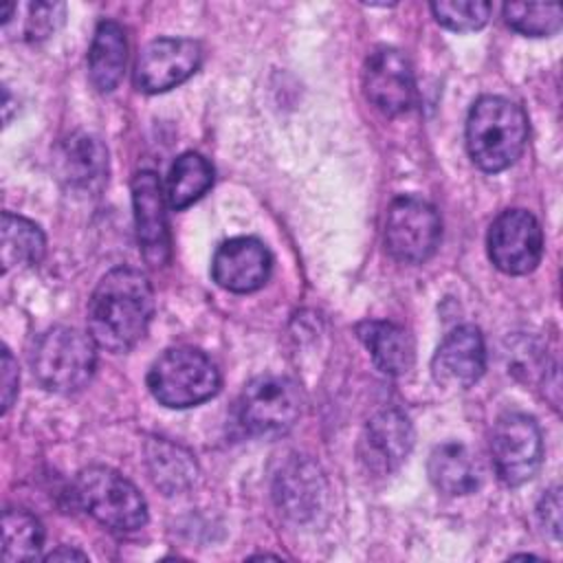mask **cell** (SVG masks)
<instances>
[{
  "label": "cell",
  "mask_w": 563,
  "mask_h": 563,
  "mask_svg": "<svg viewBox=\"0 0 563 563\" xmlns=\"http://www.w3.org/2000/svg\"><path fill=\"white\" fill-rule=\"evenodd\" d=\"M154 314L150 279L130 266L106 273L88 301V334L108 352L132 350L147 332Z\"/></svg>",
  "instance_id": "cell-1"
},
{
  "label": "cell",
  "mask_w": 563,
  "mask_h": 563,
  "mask_svg": "<svg viewBox=\"0 0 563 563\" xmlns=\"http://www.w3.org/2000/svg\"><path fill=\"white\" fill-rule=\"evenodd\" d=\"M44 543V528L35 515L7 508L2 515V556L7 563L33 561Z\"/></svg>",
  "instance_id": "cell-24"
},
{
  "label": "cell",
  "mask_w": 563,
  "mask_h": 563,
  "mask_svg": "<svg viewBox=\"0 0 563 563\" xmlns=\"http://www.w3.org/2000/svg\"><path fill=\"white\" fill-rule=\"evenodd\" d=\"M59 559H79V561H86L88 556H86L84 552H79V550H68V548H59V550H55V552H51V554L46 556V561H59Z\"/></svg>",
  "instance_id": "cell-30"
},
{
  "label": "cell",
  "mask_w": 563,
  "mask_h": 563,
  "mask_svg": "<svg viewBox=\"0 0 563 563\" xmlns=\"http://www.w3.org/2000/svg\"><path fill=\"white\" fill-rule=\"evenodd\" d=\"M490 262L506 275H526L537 268L543 255L539 220L526 209L501 211L486 238Z\"/></svg>",
  "instance_id": "cell-9"
},
{
  "label": "cell",
  "mask_w": 563,
  "mask_h": 563,
  "mask_svg": "<svg viewBox=\"0 0 563 563\" xmlns=\"http://www.w3.org/2000/svg\"><path fill=\"white\" fill-rule=\"evenodd\" d=\"M486 369L484 336L475 325H457L438 345L431 372L446 387H471Z\"/></svg>",
  "instance_id": "cell-16"
},
{
  "label": "cell",
  "mask_w": 563,
  "mask_h": 563,
  "mask_svg": "<svg viewBox=\"0 0 563 563\" xmlns=\"http://www.w3.org/2000/svg\"><path fill=\"white\" fill-rule=\"evenodd\" d=\"M325 493L321 468L306 455H290L273 479V497L279 512L297 523L317 517L325 504Z\"/></svg>",
  "instance_id": "cell-13"
},
{
  "label": "cell",
  "mask_w": 563,
  "mask_h": 563,
  "mask_svg": "<svg viewBox=\"0 0 563 563\" xmlns=\"http://www.w3.org/2000/svg\"><path fill=\"white\" fill-rule=\"evenodd\" d=\"M57 174L68 191L97 196L108 180V150L92 134H70L57 152Z\"/></svg>",
  "instance_id": "cell-17"
},
{
  "label": "cell",
  "mask_w": 563,
  "mask_h": 563,
  "mask_svg": "<svg viewBox=\"0 0 563 563\" xmlns=\"http://www.w3.org/2000/svg\"><path fill=\"white\" fill-rule=\"evenodd\" d=\"M356 334L374 365L389 376H402L413 365V343L405 328L391 321H361Z\"/></svg>",
  "instance_id": "cell-19"
},
{
  "label": "cell",
  "mask_w": 563,
  "mask_h": 563,
  "mask_svg": "<svg viewBox=\"0 0 563 563\" xmlns=\"http://www.w3.org/2000/svg\"><path fill=\"white\" fill-rule=\"evenodd\" d=\"M431 11L438 24L457 33H466V31H477L488 22L493 4L484 0H453V2L444 0V2H433Z\"/></svg>",
  "instance_id": "cell-26"
},
{
  "label": "cell",
  "mask_w": 563,
  "mask_h": 563,
  "mask_svg": "<svg viewBox=\"0 0 563 563\" xmlns=\"http://www.w3.org/2000/svg\"><path fill=\"white\" fill-rule=\"evenodd\" d=\"M442 238V220L433 205L418 196L396 198L385 218V249L402 264L429 260Z\"/></svg>",
  "instance_id": "cell-7"
},
{
  "label": "cell",
  "mask_w": 563,
  "mask_h": 563,
  "mask_svg": "<svg viewBox=\"0 0 563 563\" xmlns=\"http://www.w3.org/2000/svg\"><path fill=\"white\" fill-rule=\"evenodd\" d=\"M128 37L119 22H99L88 51V77L99 92H112L125 73Z\"/></svg>",
  "instance_id": "cell-18"
},
{
  "label": "cell",
  "mask_w": 563,
  "mask_h": 563,
  "mask_svg": "<svg viewBox=\"0 0 563 563\" xmlns=\"http://www.w3.org/2000/svg\"><path fill=\"white\" fill-rule=\"evenodd\" d=\"M66 7L59 2H31L26 4V20H24V37L31 42L46 40L53 35L59 24L64 22Z\"/></svg>",
  "instance_id": "cell-27"
},
{
  "label": "cell",
  "mask_w": 563,
  "mask_h": 563,
  "mask_svg": "<svg viewBox=\"0 0 563 563\" xmlns=\"http://www.w3.org/2000/svg\"><path fill=\"white\" fill-rule=\"evenodd\" d=\"M504 20L510 29L530 37H550L561 29V7L543 2H506Z\"/></svg>",
  "instance_id": "cell-25"
},
{
  "label": "cell",
  "mask_w": 563,
  "mask_h": 563,
  "mask_svg": "<svg viewBox=\"0 0 563 563\" xmlns=\"http://www.w3.org/2000/svg\"><path fill=\"white\" fill-rule=\"evenodd\" d=\"M537 517L543 526V530H548L554 539L561 537V493H559V486L550 488L539 506H537Z\"/></svg>",
  "instance_id": "cell-28"
},
{
  "label": "cell",
  "mask_w": 563,
  "mask_h": 563,
  "mask_svg": "<svg viewBox=\"0 0 563 563\" xmlns=\"http://www.w3.org/2000/svg\"><path fill=\"white\" fill-rule=\"evenodd\" d=\"M427 473L444 495H468L479 488L482 473L471 451L460 442H444L429 455Z\"/></svg>",
  "instance_id": "cell-20"
},
{
  "label": "cell",
  "mask_w": 563,
  "mask_h": 563,
  "mask_svg": "<svg viewBox=\"0 0 563 563\" xmlns=\"http://www.w3.org/2000/svg\"><path fill=\"white\" fill-rule=\"evenodd\" d=\"M145 464L152 484L165 495L187 490L198 475L194 455L165 438H150L145 442Z\"/></svg>",
  "instance_id": "cell-21"
},
{
  "label": "cell",
  "mask_w": 563,
  "mask_h": 563,
  "mask_svg": "<svg viewBox=\"0 0 563 563\" xmlns=\"http://www.w3.org/2000/svg\"><path fill=\"white\" fill-rule=\"evenodd\" d=\"M363 90L367 101L387 117L409 112L416 101V84L407 55L391 46L369 53L363 68Z\"/></svg>",
  "instance_id": "cell-11"
},
{
  "label": "cell",
  "mask_w": 563,
  "mask_h": 563,
  "mask_svg": "<svg viewBox=\"0 0 563 563\" xmlns=\"http://www.w3.org/2000/svg\"><path fill=\"white\" fill-rule=\"evenodd\" d=\"M132 209L141 255L145 264L158 268L169 262L172 240L165 213V194L154 172L141 169L132 178Z\"/></svg>",
  "instance_id": "cell-12"
},
{
  "label": "cell",
  "mask_w": 563,
  "mask_h": 563,
  "mask_svg": "<svg viewBox=\"0 0 563 563\" xmlns=\"http://www.w3.org/2000/svg\"><path fill=\"white\" fill-rule=\"evenodd\" d=\"M490 453L504 484L519 486L532 479L543 462V438L537 420L521 411L499 416L490 433Z\"/></svg>",
  "instance_id": "cell-8"
},
{
  "label": "cell",
  "mask_w": 563,
  "mask_h": 563,
  "mask_svg": "<svg viewBox=\"0 0 563 563\" xmlns=\"http://www.w3.org/2000/svg\"><path fill=\"white\" fill-rule=\"evenodd\" d=\"M202 64V48L187 37L152 40L136 59L134 86L141 92L158 95L187 81Z\"/></svg>",
  "instance_id": "cell-10"
},
{
  "label": "cell",
  "mask_w": 563,
  "mask_h": 563,
  "mask_svg": "<svg viewBox=\"0 0 563 563\" xmlns=\"http://www.w3.org/2000/svg\"><path fill=\"white\" fill-rule=\"evenodd\" d=\"M46 251V240L42 229L15 213L4 211L0 224V260L2 271L9 273L11 268L33 266L40 264Z\"/></svg>",
  "instance_id": "cell-22"
},
{
  "label": "cell",
  "mask_w": 563,
  "mask_h": 563,
  "mask_svg": "<svg viewBox=\"0 0 563 563\" xmlns=\"http://www.w3.org/2000/svg\"><path fill=\"white\" fill-rule=\"evenodd\" d=\"M97 343L90 334L55 325L33 345L31 367L37 383L55 394H73L88 385L97 367Z\"/></svg>",
  "instance_id": "cell-3"
},
{
  "label": "cell",
  "mask_w": 563,
  "mask_h": 563,
  "mask_svg": "<svg viewBox=\"0 0 563 563\" xmlns=\"http://www.w3.org/2000/svg\"><path fill=\"white\" fill-rule=\"evenodd\" d=\"M79 506L114 532H134L147 523V504L139 488L108 466H88L75 479Z\"/></svg>",
  "instance_id": "cell-5"
},
{
  "label": "cell",
  "mask_w": 563,
  "mask_h": 563,
  "mask_svg": "<svg viewBox=\"0 0 563 563\" xmlns=\"http://www.w3.org/2000/svg\"><path fill=\"white\" fill-rule=\"evenodd\" d=\"M273 271V257L257 238H231L222 242L211 260L213 282L229 292L260 290Z\"/></svg>",
  "instance_id": "cell-14"
},
{
  "label": "cell",
  "mask_w": 563,
  "mask_h": 563,
  "mask_svg": "<svg viewBox=\"0 0 563 563\" xmlns=\"http://www.w3.org/2000/svg\"><path fill=\"white\" fill-rule=\"evenodd\" d=\"M213 183V167L198 152L180 154L167 176L165 198L172 209H185L207 194Z\"/></svg>",
  "instance_id": "cell-23"
},
{
  "label": "cell",
  "mask_w": 563,
  "mask_h": 563,
  "mask_svg": "<svg viewBox=\"0 0 563 563\" xmlns=\"http://www.w3.org/2000/svg\"><path fill=\"white\" fill-rule=\"evenodd\" d=\"M528 141V117L515 101L497 95L479 97L466 119V150L484 172L510 167Z\"/></svg>",
  "instance_id": "cell-2"
},
{
  "label": "cell",
  "mask_w": 563,
  "mask_h": 563,
  "mask_svg": "<svg viewBox=\"0 0 563 563\" xmlns=\"http://www.w3.org/2000/svg\"><path fill=\"white\" fill-rule=\"evenodd\" d=\"M413 446V427L400 409H383L367 422L358 455L367 471L376 475L394 473Z\"/></svg>",
  "instance_id": "cell-15"
},
{
  "label": "cell",
  "mask_w": 563,
  "mask_h": 563,
  "mask_svg": "<svg viewBox=\"0 0 563 563\" xmlns=\"http://www.w3.org/2000/svg\"><path fill=\"white\" fill-rule=\"evenodd\" d=\"M301 389L288 376H257L240 394L235 416L240 427L255 438L288 433L301 416Z\"/></svg>",
  "instance_id": "cell-6"
},
{
  "label": "cell",
  "mask_w": 563,
  "mask_h": 563,
  "mask_svg": "<svg viewBox=\"0 0 563 563\" xmlns=\"http://www.w3.org/2000/svg\"><path fill=\"white\" fill-rule=\"evenodd\" d=\"M147 389L161 405L187 409L218 394L220 372L216 363L196 347H169L152 363Z\"/></svg>",
  "instance_id": "cell-4"
},
{
  "label": "cell",
  "mask_w": 563,
  "mask_h": 563,
  "mask_svg": "<svg viewBox=\"0 0 563 563\" xmlns=\"http://www.w3.org/2000/svg\"><path fill=\"white\" fill-rule=\"evenodd\" d=\"M0 391H2V411H9L13 405V398L18 394V365L11 356V352L2 350V369H0Z\"/></svg>",
  "instance_id": "cell-29"
}]
</instances>
